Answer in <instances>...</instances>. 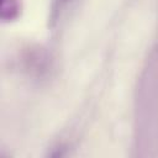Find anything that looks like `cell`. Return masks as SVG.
I'll return each instance as SVG.
<instances>
[{
  "label": "cell",
  "instance_id": "cell-1",
  "mask_svg": "<svg viewBox=\"0 0 158 158\" xmlns=\"http://www.w3.org/2000/svg\"><path fill=\"white\" fill-rule=\"evenodd\" d=\"M20 12L19 0H0V16L4 21H11Z\"/></svg>",
  "mask_w": 158,
  "mask_h": 158
}]
</instances>
